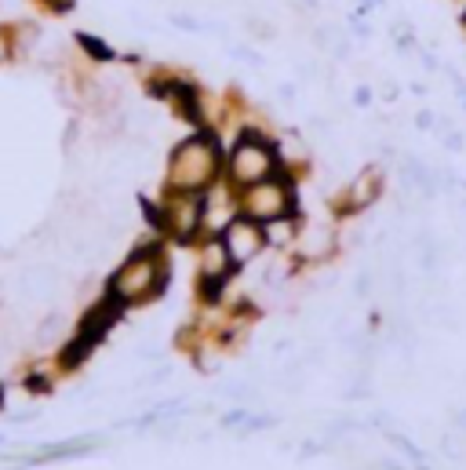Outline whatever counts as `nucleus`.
Returning a JSON list of instances; mask_svg holds the SVG:
<instances>
[{"label":"nucleus","mask_w":466,"mask_h":470,"mask_svg":"<svg viewBox=\"0 0 466 470\" xmlns=\"http://www.w3.org/2000/svg\"><path fill=\"white\" fill-rule=\"evenodd\" d=\"M215 172V153L205 139H193L186 146H179V153L172 157V182L182 190H197L212 179Z\"/></svg>","instance_id":"obj_1"},{"label":"nucleus","mask_w":466,"mask_h":470,"mask_svg":"<svg viewBox=\"0 0 466 470\" xmlns=\"http://www.w3.org/2000/svg\"><path fill=\"white\" fill-rule=\"evenodd\" d=\"M269 172H274V153H269L266 142L245 139L233 150V179L237 182H266Z\"/></svg>","instance_id":"obj_2"},{"label":"nucleus","mask_w":466,"mask_h":470,"mask_svg":"<svg viewBox=\"0 0 466 470\" xmlns=\"http://www.w3.org/2000/svg\"><path fill=\"white\" fill-rule=\"evenodd\" d=\"M157 281H161V273H157V266H153L149 259H132L121 273H116L113 292L121 299H139V296L157 288Z\"/></svg>","instance_id":"obj_3"},{"label":"nucleus","mask_w":466,"mask_h":470,"mask_svg":"<svg viewBox=\"0 0 466 470\" xmlns=\"http://www.w3.org/2000/svg\"><path fill=\"white\" fill-rule=\"evenodd\" d=\"M262 230L255 226V223H229L226 226V252H229V259L233 263H248V259H255L259 252H262Z\"/></svg>","instance_id":"obj_4"},{"label":"nucleus","mask_w":466,"mask_h":470,"mask_svg":"<svg viewBox=\"0 0 466 470\" xmlns=\"http://www.w3.org/2000/svg\"><path fill=\"white\" fill-rule=\"evenodd\" d=\"M248 212L255 219H285L288 212V190L277 182H259L248 193Z\"/></svg>","instance_id":"obj_5"},{"label":"nucleus","mask_w":466,"mask_h":470,"mask_svg":"<svg viewBox=\"0 0 466 470\" xmlns=\"http://www.w3.org/2000/svg\"><path fill=\"white\" fill-rule=\"evenodd\" d=\"M299 248H302L306 259H325L335 248V238H332V230H325V226H309L302 233V245Z\"/></svg>","instance_id":"obj_6"},{"label":"nucleus","mask_w":466,"mask_h":470,"mask_svg":"<svg viewBox=\"0 0 466 470\" xmlns=\"http://www.w3.org/2000/svg\"><path fill=\"white\" fill-rule=\"evenodd\" d=\"M375 193H379V175H375V172L361 175V179L354 182V208L372 205V201H375Z\"/></svg>","instance_id":"obj_7"},{"label":"nucleus","mask_w":466,"mask_h":470,"mask_svg":"<svg viewBox=\"0 0 466 470\" xmlns=\"http://www.w3.org/2000/svg\"><path fill=\"white\" fill-rule=\"evenodd\" d=\"M59 332H62V318H59V313H52V318L41 325V332H36V339H41V343H52Z\"/></svg>","instance_id":"obj_8"},{"label":"nucleus","mask_w":466,"mask_h":470,"mask_svg":"<svg viewBox=\"0 0 466 470\" xmlns=\"http://www.w3.org/2000/svg\"><path fill=\"white\" fill-rule=\"evenodd\" d=\"M452 419H455V426H459V430H462V434H466V409H459V412H455V416H452Z\"/></svg>","instance_id":"obj_9"},{"label":"nucleus","mask_w":466,"mask_h":470,"mask_svg":"<svg viewBox=\"0 0 466 470\" xmlns=\"http://www.w3.org/2000/svg\"><path fill=\"white\" fill-rule=\"evenodd\" d=\"M0 59H4V36H0Z\"/></svg>","instance_id":"obj_10"},{"label":"nucleus","mask_w":466,"mask_h":470,"mask_svg":"<svg viewBox=\"0 0 466 470\" xmlns=\"http://www.w3.org/2000/svg\"><path fill=\"white\" fill-rule=\"evenodd\" d=\"M462 22H466V19H462Z\"/></svg>","instance_id":"obj_11"}]
</instances>
